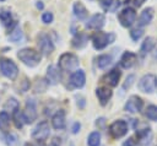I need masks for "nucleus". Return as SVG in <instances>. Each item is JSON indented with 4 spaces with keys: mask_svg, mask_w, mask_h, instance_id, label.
<instances>
[{
    "mask_svg": "<svg viewBox=\"0 0 157 146\" xmlns=\"http://www.w3.org/2000/svg\"><path fill=\"white\" fill-rule=\"evenodd\" d=\"M17 58L27 66L33 67L39 64L40 61V54L33 48H23L17 53Z\"/></svg>",
    "mask_w": 157,
    "mask_h": 146,
    "instance_id": "nucleus-1",
    "label": "nucleus"
},
{
    "mask_svg": "<svg viewBox=\"0 0 157 146\" xmlns=\"http://www.w3.org/2000/svg\"><path fill=\"white\" fill-rule=\"evenodd\" d=\"M78 64H80L78 58L72 53L61 54L59 58V61H58V66L63 71H74L75 72L78 67Z\"/></svg>",
    "mask_w": 157,
    "mask_h": 146,
    "instance_id": "nucleus-2",
    "label": "nucleus"
},
{
    "mask_svg": "<svg viewBox=\"0 0 157 146\" xmlns=\"http://www.w3.org/2000/svg\"><path fill=\"white\" fill-rule=\"evenodd\" d=\"M115 40V34L113 32L105 33V32H96L92 36V44L94 49H104L107 45L112 44Z\"/></svg>",
    "mask_w": 157,
    "mask_h": 146,
    "instance_id": "nucleus-3",
    "label": "nucleus"
},
{
    "mask_svg": "<svg viewBox=\"0 0 157 146\" xmlns=\"http://www.w3.org/2000/svg\"><path fill=\"white\" fill-rule=\"evenodd\" d=\"M0 70L1 74L10 80H15L18 74V67L11 59H0Z\"/></svg>",
    "mask_w": 157,
    "mask_h": 146,
    "instance_id": "nucleus-4",
    "label": "nucleus"
},
{
    "mask_svg": "<svg viewBox=\"0 0 157 146\" xmlns=\"http://www.w3.org/2000/svg\"><path fill=\"white\" fill-rule=\"evenodd\" d=\"M137 86L140 91L145 93H152L157 86V77L153 74H146L140 79Z\"/></svg>",
    "mask_w": 157,
    "mask_h": 146,
    "instance_id": "nucleus-5",
    "label": "nucleus"
},
{
    "mask_svg": "<svg viewBox=\"0 0 157 146\" xmlns=\"http://www.w3.org/2000/svg\"><path fill=\"white\" fill-rule=\"evenodd\" d=\"M37 44L39 47V50L45 55H49L54 52V44L49 38V36L44 32H40L37 36Z\"/></svg>",
    "mask_w": 157,
    "mask_h": 146,
    "instance_id": "nucleus-6",
    "label": "nucleus"
},
{
    "mask_svg": "<svg viewBox=\"0 0 157 146\" xmlns=\"http://www.w3.org/2000/svg\"><path fill=\"white\" fill-rule=\"evenodd\" d=\"M128 133V123L125 120H115L109 126V134L113 139H120Z\"/></svg>",
    "mask_w": 157,
    "mask_h": 146,
    "instance_id": "nucleus-7",
    "label": "nucleus"
},
{
    "mask_svg": "<svg viewBox=\"0 0 157 146\" xmlns=\"http://www.w3.org/2000/svg\"><path fill=\"white\" fill-rule=\"evenodd\" d=\"M49 133H50L49 124H48V121L43 120L39 124H37L36 128L32 130V137L36 141H45L49 136Z\"/></svg>",
    "mask_w": 157,
    "mask_h": 146,
    "instance_id": "nucleus-8",
    "label": "nucleus"
},
{
    "mask_svg": "<svg viewBox=\"0 0 157 146\" xmlns=\"http://www.w3.org/2000/svg\"><path fill=\"white\" fill-rule=\"evenodd\" d=\"M118 18L123 27H130L136 20V12L132 7H125L120 11Z\"/></svg>",
    "mask_w": 157,
    "mask_h": 146,
    "instance_id": "nucleus-9",
    "label": "nucleus"
},
{
    "mask_svg": "<svg viewBox=\"0 0 157 146\" xmlns=\"http://www.w3.org/2000/svg\"><path fill=\"white\" fill-rule=\"evenodd\" d=\"M23 113V118H25V123H33L37 118V107H36V101L29 98L27 99L26 102V107H25V110L22 112Z\"/></svg>",
    "mask_w": 157,
    "mask_h": 146,
    "instance_id": "nucleus-10",
    "label": "nucleus"
},
{
    "mask_svg": "<svg viewBox=\"0 0 157 146\" xmlns=\"http://www.w3.org/2000/svg\"><path fill=\"white\" fill-rule=\"evenodd\" d=\"M142 106H144V102L139 96H131L128 98L124 106V109L128 113H139L142 109Z\"/></svg>",
    "mask_w": 157,
    "mask_h": 146,
    "instance_id": "nucleus-11",
    "label": "nucleus"
},
{
    "mask_svg": "<svg viewBox=\"0 0 157 146\" xmlns=\"http://www.w3.org/2000/svg\"><path fill=\"white\" fill-rule=\"evenodd\" d=\"M104 22H105V17L103 13H94L86 22V27L90 29H99L104 26Z\"/></svg>",
    "mask_w": 157,
    "mask_h": 146,
    "instance_id": "nucleus-12",
    "label": "nucleus"
},
{
    "mask_svg": "<svg viewBox=\"0 0 157 146\" xmlns=\"http://www.w3.org/2000/svg\"><path fill=\"white\" fill-rule=\"evenodd\" d=\"M136 137H137V141L140 142L141 146L148 145L151 142V139H152L151 129L148 126H145L142 129H136Z\"/></svg>",
    "mask_w": 157,
    "mask_h": 146,
    "instance_id": "nucleus-13",
    "label": "nucleus"
},
{
    "mask_svg": "<svg viewBox=\"0 0 157 146\" xmlns=\"http://www.w3.org/2000/svg\"><path fill=\"white\" fill-rule=\"evenodd\" d=\"M85 82H86V75H85L83 70H76L75 72L71 74L70 83H71L72 87L81 88V87L85 86Z\"/></svg>",
    "mask_w": 157,
    "mask_h": 146,
    "instance_id": "nucleus-14",
    "label": "nucleus"
},
{
    "mask_svg": "<svg viewBox=\"0 0 157 146\" xmlns=\"http://www.w3.org/2000/svg\"><path fill=\"white\" fill-rule=\"evenodd\" d=\"M52 125L55 130H61L65 128V112L63 109L58 110L52 118Z\"/></svg>",
    "mask_w": 157,
    "mask_h": 146,
    "instance_id": "nucleus-15",
    "label": "nucleus"
},
{
    "mask_svg": "<svg viewBox=\"0 0 157 146\" xmlns=\"http://www.w3.org/2000/svg\"><path fill=\"white\" fill-rule=\"evenodd\" d=\"M136 54L132 52H125L120 58V65L124 69H130L136 63Z\"/></svg>",
    "mask_w": 157,
    "mask_h": 146,
    "instance_id": "nucleus-16",
    "label": "nucleus"
},
{
    "mask_svg": "<svg viewBox=\"0 0 157 146\" xmlns=\"http://www.w3.org/2000/svg\"><path fill=\"white\" fill-rule=\"evenodd\" d=\"M96 94H97V97H98L99 103H101L102 106H105V104L108 103V101L110 99L113 92H112L108 87H98V88L96 90Z\"/></svg>",
    "mask_w": 157,
    "mask_h": 146,
    "instance_id": "nucleus-17",
    "label": "nucleus"
},
{
    "mask_svg": "<svg viewBox=\"0 0 157 146\" xmlns=\"http://www.w3.org/2000/svg\"><path fill=\"white\" fill-rule=\"evenodd\" d=\"M47 80L49 83L52 85H56L60 80V74H59V69L54 65L48 66L47 69Z\"/></svg>",
    "mask_w": 157,
    "mask_h": 146,
    "instance_id": "nucleus-18",
    "label": "nucleus"
},
{
    "mask_svg": "<svg viewBox=\"0 0 157 146\" xmlns=\"http://www.w3.org/2000/svg\"><path fill=\"white\" fill-rule=\"evenodd\" d=\"M120 75H121V72H120L118 69H113V70H110V71L104 76V81H105L109 86L115 87V86L118 85V82H119Z\"/></svg>",
    "mask_w": 157,
    "mask_h": 146,
    "instance_id": "nucleus-19",
    "label": "nucleus"
},
{
    "mask_svg": "<svg viewBox=\"0 0 157 146\" xmlns=\"http://www.w3.org/2000/svg\"><path fill=\"white\" fill-rule=\"evenodd\" d=\"M0 131L2 134L10 133V115L7 112H0Z\"/></svg>",
    "mask_w": 157,
    "mask_h": 146,
    "instance_id": "nucleus-20",
    "label": "nucleus"
},
{
    "mask_svg": "<svg viewBox=\"0 0 157 146\" xmlns=\"http://www.w3.org/2000/svg\"><path fill=\"white\" fill-rule=\"evenodd\" d=\"M153 18V10L151 7H147L145 9L141 15H140V18H139V26H146L148 25Z\"/></svg>",
    "mask_w": 157,
    "mask_h": 146,
    "instance_id": "nucleus-21",
    "label": "nucleus"
},
{
    "mask_svg": "<svg viewBox=\"0 0 157 146\" xmlns=\"http://www.w3.org/2000/svg\"><path fill=\"white\" fill-rule=\"evenodd\" d=\"M74 13L78 20H85L88 16L87 9L81 4V2H75L74 4Z\"/></svg>",
    "mask_w": 157,
    "mask_h": 146,
    "instance_id": "nucleus-22",
    "label": "nucleus"
},
{
    "mask_svg": "<svg viewBox=\"0 0 157 146\" xmlns=\"http://www.w3.org/2000/svg\"><path fill=\"white\" fill-rule=\"evenodd\" d=\"M88 42V37L85 33H78L72 38V45L75 48H83Z\"/></svg>",
    "mask_w": 157,
    "mask_h": 146,
    "instance_id": "nucleus-23",
    "label": "nucleus"
},
{
    "mask_svg": "<svg viewBox=\"0 0 157 146\" xmlns=\"http://www.w3.org/2000/svg\"><path fill=\"white\" fill-rule=\"evenodd\" d=\"M153 47H155V39H153L152 37H147V38H145V40H144L142 44H141L140 53H141L142 55H145V54L150 53V52L153 49Z\"/></svg>",
    "mask_w": 157,
    "mask_h": 146,
    "instance_id": "nucleus-24",
    "label": "nucleus"
},
{
    "mask_svg": "<svg viewBox=\"0 0 157 146\" xmlns=\"http://www.w3.org/2000/svg\"><path fill=\"white\" fill-rule=\"evenodd\" d=\"M48 86H49L48 80H45V79H38V80L34 82L33 90H34V92H37V93H43V92L47 91Z\"/></svg>",
    "mask_w": 157,
    "mask_h": 146,
    "instance_id": "nucleus-25",
    "label": "nucleus"
},
{
    "mask_svg": "<svg viewBox=\"0 0 157 146\" xmlns=\"http://www.w3.org/2000/svg\"><path fill=\"white\" fill-rule=\"evenodd\" d=\"M12 119H13V123H15V126L17 129H21L25 124V118H23V113L20 110V109H16L13 113H12Z\"/></svg>",
    "mask_w": 157,
    "mask_h": 146,
    "instance_id": "nucleus-26",
    "label": "nucleus"
},
{
    "mask_svg": "<svg viewBox=\"0 0 157 146\" xmlns=\"http://www.w3.org/2000/svg\"><path fill=\"white\" fill-rule=\"evenodd\" d=\"M11 20H12V15H11V11L9 9H0V21L2 22L4 26H9L11 23Z\"/></svg>",
    "mask_w": 157,
    "mask_h": 146,
    "instance_id": "nucleus-27",
    "label": "nucleus"
},
{
    "mask_svg": "<svg viewBox=\"0 0 157 146\" xmlns=\"http://www.w3.org/2000/svg\"><path fill=\"white\" fill-rule=\"evenodd\" d=\"M110 64H112V56H110V55L103 54V55H99V56L97 58V65H98L99 69H105V67H108Z\"/></svg>",
    "mask_w": 157,
    "mask_h": 146,
    "instance_id": "nucleus-28",
    "label": "nucleus"
},
{
    "mask_svg": "<svg viewBox=\"0 0 157 146\" xmlns=\"http://www.w3.org/2000/svg\"><path fill=\"white\" fill-rule=\"evenodd\" d=\"M1 141L6 146H13L17 142V137L11 133H5V134H1Z\"/></svg>",
    "mask_w": 157,
    "mask_h": 146,
    "instance_id": "nucleus-29",
    "label": "nucleus"
},
{
    "mask_svg": "<svg viewBox=\"0 0 157 146\" xmlns=\"http://www.w3.org/2000/svg\"><path fill=\"white\" fill-rule=\"evenodd\" d=\"M99 144H101V134L98 131L91 133L87 139V145L88 146H99Z\"/></svg>",
    "mask_w": 157,
    "mask_h": 146,
    "instance_id": "nucleus-30",
    "label": "nucleus"
},
{
    "mask_svg": "<svg viewBox=\"0 0 157 146\" xmlns=\"http://www.w3.org/2000/svg\"><path fill=\"white\" fill-rule=\"evenodd\" d=\"M145 115H146L147 119H150V120H152V121H157V106L150 104V106L146 108Z\"/></svg>",
    "mask_w": 157,
    "mask_h": 146,
    "instance_id": "nucleus-31",
    "label": "nucleus"
},
{
    "mask_svg": "<svg viewBox=\"0 0 157 146\" xmlns=\"http://www.w3.org/2000/svg\"><path fill=\"white\" fill-rule=\"evenodd\" d=\"M9 38H10V40L13 42V43H20V42L23 39V33H22L21 28H20V27H16V28L10 33Z\"/></svg>",
    "mask_w": 157,
    "mask_h": 146,
    "instance_id": "nucleus-32",
    "label": "nucleus"
},
{
    "mask_svg": "<svg viewBox=\"0 0 157 146\" xmlns=\"http://www.w3.org/2000/svg\"><path fill=\"white\" fill-rule=\"evenodd\" d=\"M4 108H5V112H6V110H10V112L13 113L16 109H18V102H17L15 98H9V99L6 101Z\"/></svg>",
    "mask_w": 157,
    "mask_h": 146,
    "instance_id": "nucleus-33",
    "label": "nucleus"
},
{
    "mask_svg": "<svg viewBox=\"0 0 157 146\" xmlns=\"http://www.w3.org/2000/svg\"><path fill=\"white\" fill-rule=\"evenodd\" d=\"M144 34V31L141 28H134L130 31V37L132 40H139Z\"/></svg>",
    "mask_w": 157,
    "mask_h": 146,
    "instance_id": "nucleus-34",
    "label": "nucleus"
},
{
    "mask_svg": "<svg viewBox=\"0 0 157 146\" xmlns=\"http://www.w3.org/2000/svg\"><path fill=\"white\" fill-rule=\"evenodd\" d=\"M53 18H54V16H53V13L52 12H44L43 15H42V21L44 22V23H52L53 22Z\"/></svg>",
    "mask_w": 157,
    "mask_h": 146,
    "instance_id": "nucleus-35",
    "label": "nucleus"
},
{
    "mask_svg": "<svg viewBox=\"0 0 157 146\" xmlns=\"http://www.w3.org/2000/svg\"><path fill=\"white\" fill-rule=\"evenodd\" d=\"M134 80H135V76H134V75H129V76L126 77V80H125V82H124L123 88H129V87L132 85Z\"/></svg>",
    "mask_w": 157,
    "mask_h": 146,
    "instance_id": "nucleus-36",
    "label": "nucleus"
},
{
    "mask_svg": "<svg viewBox=\"0 0 157 146\" xmlns=\"http://www.w3.org/2000/svg\"><path fill=\"white\" fill-rule=\"evenodd\" d=\"M98 1H99L101 6L104 7V9H109L114 4V0H98Z\"/></svg>",
    "mask_w": 157,
    "mask_h": 146,
    "instance_id": "nucleus-37",
    "label": "nucleus"
},
{
    "mask_svg": "<svg viewBox=\"0 0 157 146\" xmlns=\"http://www.w3.org/2000/svg\"><path fill=\"white\" fill-rule=\"evenodd\" d=\"M121 146H136V142L134 141V139L132 137H129L126 141H124L123 142V145Z\"/></svg>",
    "mask_w": 157,
    "mask_h": 146,
    "instance_id": "nucleus-38",
    "label": "nucleus"
},
{
    "mask_svg": "<svg viewBox=\"0 0 157 146\" xmlns=\"http://www.w3.org/2000/svg\"><path fill=\"white\" fill-rule=\"evenodd\" d=\"M80 128H81V124H80L78 121H76V123H74V125H72L71 130H72V133H74V134H77V133L80 131Z\"/></svg>",
    "mask_w": 157,
    "mask_h": 146,
    "instance_id": "nucleus-39",
    "label": "nucleus"
},
{
    "mask_svg": "<svg viewBox=\"0 0 157 146\" xmlns=\"http://www.w3.org/2000/svg\"><path fill=\"white\" fill-rule=\"evenodd\" d=\"M49 146H60V139L54 137V139L52 140V142L49 144Z\"/></svg>",
    "mask_w": 157,
    "mask_h": 146,
    "instance_id": "nucleus-40",
    "label": "nucleus"
},
{
    "mask_svg": "<svg viewBox=\"0 0 157 146\" xmlns=\"http://www.w3.org/2000/svg\"><path fill=\"white\" fill-rule=\"evenodd\" d=\"M145 1H146V0H134V4H135L137 7H140Z\"/></svg>",
    "mask_w": 157,
    "mask_h": 146,
    "instance_id": "nucleus-41",
    "label": "nucleus"
},
{
    "mask_svg": "<svg viewBox=\"0 0 157 146\" xmlns=\"http://www.w3.org/2000/svg\"><path fill=\"white\" fill-rule=\"evenodd\" d=\"M36 6H37V9H39V10H42V9H43V2H42V1H38Z\"/></svg>",
    "mask_w": 157,
    "mask_h": 146,
    "instance_id": "nucleus-42",
    "label": "nucleus"
},
{
    "mask_svg": "<svg viewBox=\"0 0 157 146\" xmlns=\"http://www.w3.org/2000/svg\"><path fill=\"white\" fill-rule=\"evenodd\" d=\"M0 1H4V0H0Z\"/></svg>",
    "mask_w": 157,
    "mask_h": 146,
    "instance_id": "nucleus-43",
    "label": "nucleus"
}]
</instances>
